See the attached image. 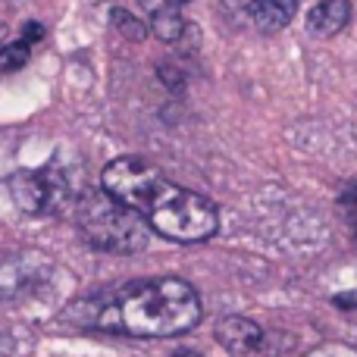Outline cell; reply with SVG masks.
I'll return each instance as SVG.
<instances>
[{
	"label": "cell",
	"mask_w": 357,
	"mask_h": 357,
	"mask_svg": "<svg viewBox=\"0 0 357 357\" xmlns=\"http://www.w3.org/2000/svg\"><path fill=\"white\" fill-rule=\"evenodd\" d=\"M113 22H116V29H119V31H126V35L135 38V41H138V38L148 35V29H144V25L138 22V19L132 16V13H126V10H113Z\"/></svg>",
	"instance_id": "cell-12"
},
{
	"label": "cell",
	"mask_w": 357,
	"mask_h": 357,
	"mask_svg": "<svg viewBox=\"0 0 357 357\" xmlns=\"http://www.w3.org/2000/svg\"><path fill=\"white\" fill-rule=\"evenodd\" d=\"M257 3H260V0H226V6L232 13H238V16H251Z\"/></svg>",
	"instance_id": "cell-16"
},
{
	"label": "cell",
	"mask_w": 357,
	"mask_h": 357,
	"mask_svg": "<svg viewBox=\"0 0 357 357\" xmlns=\"http://www.w3.org/2000/svg\"><path fill=\"white\" fill-rule=\"evenodd\" d=\"M204 307L195 285L178 276L142 279L119 291H104L75 301L63 314L66 323L135 339H173L201 323Z\"/></svg>",
	"instance_id": "cell-1"
},
{
	"label": "cell",
	"mask_w": 357,
	"mask_h": 357,
	"mask_svg": "<svg viewBox=\"0 0 357 357\" xmlns=\"http://www.w3.org/2000/svg\"><path fill=\"white\" fill-rule=\"evenodd\" d=\"M351 19V3L348 0H320L314 10L307 13V31L317 38H333L342 31Z\"/></svg>",
	"instance_id": "cell-8"
},
{
	"label": "cell",
	"mask_w": 357,
	"mask_h": 357,
	"mask_svg": "<svg viewBox=\"0 0 357 357\" xmlns=\"http://www.w3.org/2000/svg\"><path fill=\"white\" fill-rule=\"evenodd\" d=\"M75 226H79L82 238L94 248V251L107 254H138L148 248L151 241V226L142 213L123 207L113 201L104 188L100 191H85L75 204L73 213Z\"/></svg>",
	"instance_id": "cell-2"
},
{
	"label": "cell",
	"mask_w": 357,
	"mask_h": 357,
	"mask_svg": "<svg viewBox=\"0 0 357 357\" xmlns=\"http://www.w3.org/2000/svg\"><path fill=\"white\" fill-rule=\"evenodd\" d=\"M29 44L22 41H10V44H0V73H16L29 63Z\"/></svg>",
	"instance_id": "cell-11"
},
{
	"label": "cell",
	"mask_w": 357,
	"mask_h": 357,
	"mask_svg": "<svg viewBox=\"0 0 357 357\" xmlns=\"http://www.w3.org/2000/svg\"><path fill=\"white\" fill-rule=\"evenodd\" d=\"M44 35H47V31H44V25H41V22H25V25H22V38H19V41L29 44V47H31V44H38Z\"/></svg>",
	"instance_id": "cell-14"
},
{
	"label": "cell",
	"mask_w": 357,
	"mask_h": 357,
	"mask_svg": "<svg viewBox=\"0 0 357 357\" xmlns=\"http://www.w3.org/2000/svg\"><path fill=\"white\" fill-rule=\"evenodd\" d=\"M144 220L163 238L195 245V241L213 238L216 235V229H220V210H216L213 201H207L197 191L178 188V185L167 182L160 195L154 197L151 210L144 213Z\"/></svg>",
	"instance_id": "cell-3"
},
{
	"label": "cell",
	"mask_w": 357,
	"mask_h": 357,
	"mask_svg": "<svg viewBox=\"0 0 357 357\" xmlns=\"http://www.w3.org/2000/svg\"><path fill=\"white\" fill-rule=\"evenodd\" d=\"M10 351H13L10 339H3V335H0V357H10Z\"/></svg>",
	"instance_id": "cell-17"
},
{
	"label": "cell",
	"mask_w": 357,
	"mask_h": 357,
	"mask_svg": "<svg viewBox=\"0 0 357 357\" xmlns=\"http://www.w3.org/2000/svg\"><path fill=\"white\" fill-rule=\"evenodd\" d=\"M138 3H142L144 10L154 16V13H160V10H173V6H178V10H182L185 0H138Z\"/></svg>",
	"instance_id": "cell-15"
},
{
	"label": "cell",
	"mask_w": 357,
	"mask_h": 357,
	"mask_svg": "<svg viewBox=\"0 0 357 357\" xmlns=\"http://www.w3.org/2000/svg\"><path fill=\"white\" fill-rule=\"evenodd\" d=\"M10 195L19 210L25 213H47L50 201V185H47V169H19L10 176Z\"/></svg>",
	"instance_id": "cell-6"
},
{
	"label": "cell",
	"mask_w": 357,
	"mask_h": 357,
	"mask_svg": "<svg viewBox=\"0 0 357 357\" xmlns=\"http://www.w3.org/2000/svg\"><path fill=\"white\" fill-rule=\"evenodd\" d=\"M339 207H342V213H345L348 226H351V229H354V235H357V185H348V188L342 191Z\"/></svg>",
	"instance_id": "cell-13"
},
{
	"label": "cell",
	"mask_w": 357,
	"mask_h": 357,
	"mask_svg": "<svg viewBox=\"0 0 357 357\" xmlns=\"http://www.w3.org/2000/svg\"><path fill=\"white\" fill-rule=\"evenodd\" d=\"M169 178L154 167V163L142 160V157H116L113 163H107V169L100 173V188L119 201L123 207L135 210V213H148L154 197L163 191Z\"/></svg>",
	"instance_id": "cell-4"
},
{
	"label": "cell",
	"mask_w": 357,
	"mask_h": 357,
	"mask_svg": "<svg viewBox=\"0 0 357 357\" xmlns=\"http://www.w3.org/2000/svg\"><path fill=\"white\" fill-rule=\"evenodd\" d=\"M176 357H201V354H197V351H178Z\"/></svg>",
	"instance_id": "cell-18"
},
{
	"label": "cell",
	"mask_w": 357,
	"mask_h": 357,
	"mask_svg": "<svg viewBox=\"0 0 357 357\" xmlns=\"http://www.w3.org/2000/svg\"><path fill=\"white\" fill-rule=\"evenodd\" d=\"M295 13H298V0H260L248 19L260 31H279L295 19Z\"/></svg>",
	"instance_id": "cell-9"
},
{
	"label": "cell",
	"mask_w": 357,
	"mask_h": 357,
	"mask_svg": "<svg viewBox=\"0 0 357 357\" xmlns=\"http://www.w3.org/2000/svg\"><path fill=\"white\" fill-rule=\"evenodd\" d=\"M216 342L232 357H254L264 348V329L248 317H222L216 323Z\"/></svg>",
	"instance_id": "cell-5"
},
{
	"label": "cell",
	"mask_w": 357,
	"mask_h": 357,
	"mask_svg": "<svg viewBox=\"0 0 357 357\" xmlns=\"http://www.w3.org/2000/svg\"><path fill=\"white\" fill-rule=\"evenodd\" d=\"M151 31H154L160 41L176 44V41H182V35L188 31V22H185L182 10L173 6V10H160V13H154V16H151Z\"/></svg>",
	"instance_id": "cell-10"
},
{
	"label": "cell",
	"mask_w": 357,
	"mask_h": 357,
	"mask_svg": "<svg viewBox=\"0 0 357 357\" xmlns=\"http://www.w3.org/2000/svg\"><path fill=\"white\" fill-rule=\"evenodd\" d=\"M29 260L31 254H22V257H13L10 264H0V298H19L44 276V270H50V264L29 266Z\"/></svg>",
	"instance_id": "cell-7"
}]
</instances>
